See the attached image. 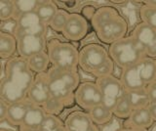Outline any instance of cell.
Segmentation results:
<instances>
[{"mask_svg":"<svg viewBox=\"0 0 156 131\" xmlns=\"http://www.w3.org/2000/svg\"><path fill=\"white\" fill-rule=\"evenodd\" d=\"M109 55L121 70L136 66L145 56L144 49L133 36H126L109 45Z\"/></svg>","mask_w":156,"mask_h":131,"instance_id":"5","label":"cell"},{"mask_svg":"<svg viewBox=\"0 0 156 131\" xmlns=\"http://www.w3.org/2000/svg\"><path fill=\"white\" fill-rule=\"evenodd\" d=\"M96 83L102 94L104 105L112 111L126 93L120 78H117L113 75L102 76L97 78Z\"/></svg>","mask_w":156,"mask_h":131,"instance_id":"7","label":"cell"},{"mask_svg":"<svg viewBox=\"0 0 156 131\" xmlns=\"http://www.w3.org/2000/svg\"><path fill=\"white\" fill-rule=\"evenodd\" d=\"M30 131H42V130H40V129H38V130H30Z\"/></svg>","mask_w":156,"mask_h":131,"instance_id":"39","label":"cell"},{"mask_svg":"<svg viewBox=\"0 0 156 131\" xmlns=\"http://www.w3.org/2000/svg\"><path fill=\"white\" fill-rule=\"evenodd\" d=\"M17 38L18 40V53L24 59H28L33 55L46 51L47 39L46 36L42 35H20Z\"/></svg>","mask_w":156,"mask_h":131,"instance_id":"11","label":"cell"},{"mask_svg":"<svg viewBox=\"0 0 156 131\" xmlns=\"http://www.w3.org/2000/svg\"><path fill=\"white\" fill-rule=\"evenodd\" d=\"M47 74L51 96L62 101L66 107H70L75 102V92L80 84L78 71L51 67Z\"/></svg>","mask_w":156,"mask_h":131,"instance_id":"3","label":"cell"},{"mask_svg":"<svg viewBox=\"0 0 156 131\" xmlns=\"http://www.w3.org/2000/svg\"><path fill=\"white\" fill-rule=\"evenodd\" d=\"M88 114L92 118L93 122L97 125H105L109 123L112 119V116H113L112 111L105 107L104 104L93 108L88 111Z\"/></svg>","mask_w":156,"mask_h":131,"instance_id":"23","label":"cell"},{"mask_svg":"<svg viewBox=\"0 0 156 131\" xmlns=\"http://www.w3.org/2000/svg\"><path fill=\"white\" fill-rule=\"evenodd\" d=\"M94 122L88 111H74L66 116L65 125L66 131H88Z\"/></svg>","mask_w":156,"mask_h":131,"instance_id":"14","label":"cell"},{"mask_svg":"<svg viewBox=\"0 0 156 131\" xmlns=\"http://www.w3.org/2000/svg\"><path fill=\"white\" fill-rule=\"evenodd\" d=\"M40 130L42 131H66L65 122H62L58 115H47L46 118L41 126Z\"/></svg>","mask_w":156,"mask_h":131,"instance_id":"30","label":"cell"},{"mask_svg":"<svg viewBox=\"0 0 156 131\" xmlns=\"http://www.w3.org/2000/svg\"><path fill=\"white\" fill-rule=\"evenodd\" d=\"M136 70L145 85L149 84L156 79V60L144 57L136 65Z\"/></svg>","mask_w":156,"mask_h":131,"instance_id":"19","label":"cell"},{"mask_svg":"<svg viewBox=\"0 0 156 131\" xmlns=\"http://www.w3.org/2000/svg\"><path fill=\"white\" fill-rule=\"evenodd\" d=\"M8 109H9V104H7L4 100L0 99V120L1 121L6 120Z\"/></svg>","mask_w":156,"mask_h":131,"instance_id":"33","label":"cell"},{"mask_svg":"<svg viewBox=\"0 0 156 131\" xmlns=\"http://www.w3.org/2000/svg\"><path fill=\"white\" fill-rule=\"evenodd\" d=\"M89 31V24L87 19L78 13H70L66 27L62 35L68 41H80Z\"/></svg>","mask_w":156,"mask_h":131,"instance_id":"12","label":"cell"},{"mask_svg":"<svg viewBox=\"0 0 156 131\" xmlns=\"http://www.w3.org/2000/svg\"><path fill=\"white\" fill-rule=\"evenodd\" d=\"M51 97L52 96L50 94L48 85V74L43 72V74L35 75V79L28 90L27 98L34 105L42 107L44 104L47 103Z\"/></svg>","mask_w":156,"mask_h":131,"instance_id":"13","label":"cell"},{"mask_svg":"<svg viewBox=\"0 0 156 131\" xmlns=\"http://www.w3.org/2000/svg\"><path fill=\"white\" fill-rule=\"evenodd\" d=\"M32 105L34 104L27 98V97L22 101H19V102H16V103L9 105L8 114L6 118L7 122L9 124H11L12 126L21 127L23 121L27 115V111Z\"/></svg>","mask_w":156,"mask_h":131,"instance_id":"15","label":"cell"},{"mask_svg":"<svg viewBox=\"0 0 156 131\" xmlns=\"http://www.w3.org/2000/svg\"><path fill=\"white\" fill-rule=\"evenodd\" d=\"M69 16H70V13L67 10H66V9H58V11L57 12L55 17L53 18V20L51 21L49 27H50L53 31L62 33L63 28L66 26Z\"/></svg>","mask_w":156,"mask_h":131,"instance_id":"28","label":"cell"},{"mask_svg":"<svg viewBox=\"0 0 156 131\" xmlns=\"http://www.w3.org/2000/svg\"><path fill=\"white\" fill-rule=\"evenodd\" d=\"M0 131H8V130H5L4 128H1V129H0Z\"/></svg>","mask_w":156,"mask_h":131,"instance_id":"38","label":"cell"},{"mask_svg":"<svg viewBox=\"0 0 156 131\" xmlns=\"http://www.w3.org/2000/svg\"><path fill=\"white\" fill-rule=\"evenodd\" d=\"M17 11L14 0H1L0 1V19L1 22L16 20Z\"/></svg>","mask_w":156,"mask_h":131,"instance_id":"27","label":"cell"},{"mask_svg":"<svg viewBox=\"0 0 156 131\" xmlns=\"http://www.w3.org/2000/svg\"><path fill=\"white\" fill-rule=\"evenodd\" d=\"M58 11V8L55 1H51V0H45V1H41L40 5L37 8L36 14L40 20L45 24L46 26L49 27L53 18L55 17L57 12Z\"/></svg>","mask_w":156,"mask_h":131,"instance_id":"24","label":"cell"},{"mask_svg":"<svg viewBox=\"0 0 156 131\" xmlns=\"http://www.w3.org/2000/svg\"><path fill=\"white\" fill-rule=\"evenodd\" d=\"M88 131H101V129H100V127H99V125H97V124H93V126L92 127L88 130Z\"/></svg>","mask_w":156,"mask_h":131,"instance_id":"37","label":"cell"},{"mask_svg":"<svg viewBox=\"0 0 156 131\" xmlns=\"http://www.w3.org/2000/svg\"><path fill=\"white\" fill-rule=\"evenodd\" d=\"M46 111L43 110L42 107L32 105L27 111L26 118H24L23 123L21 125V131H30V130H38L46 118Z\"/></svg>","mask_w":156,"mask_h":131,"instance_id":"16","label":"cell"},{"mask_svg":"<svg viewBox=\"0 0 156 131\" xmlns=\"http://www.w3.org/2000/svg\"><path fill=\"white\" fill-rule=\"evenodd\" d=\"M46 52L52 67L62 71H77L79 67V51L70 42L51 38L47 41Z\"/></svg>","mask_w":156,"mask_h":131,"instance_id":"4","label":"cell"},{"mask_svg":"<svg viewBox=\"0 0 156 131\" xmlns=\"http://www.w3.org/2000/svg\"><path fill=\"white\" fill-rule=\"evenodd\" d=\"M75 103L84 110L89 111L95 107L104 104L102 94L96 81L81 82L75 92Z\"/></svg>","mask_w":156,"mask_h":131,"instance_id":"8","label":"cell"},{"mask_svg":"<svg viewBox=\"0 0 156 131\" xmlns=\"http://www.w3.org/2000/svg\"><path fill=\"white\" fill-rule=\"evenodd\" d=\"M27 60L29 69L35 75L47 72L49 71L48 70L49 66L51 65L50 59H49V56L46 51H43L41 53H38L36 55H33Z\"/></svg>","mask_w":156,"mask_h":131,"instance_id":"21","label":"cell"},{"mask_svg":"<svg viewBox=\"0 0 156 131\" xmlns=\"http://www.w3.org/2000/svg\"><path fill=\"white\" fill-rule=\"evenodd\" d=\"M132 113H133V109H132V107L129 103V100L127 98V95L125 93V95L117 103L115 108L112 110V114L118 118L128 119L131 116Z\"/></svg>","mask_w":156,"mask_h":131,"instance_id":"25","label":"cell"},{"mask_svg":"<svg viewBox=\"0 0 156 131\" xmlns=\"http://www.w3.org/2000/svg\"><path fill=\"white\" fill-rule=\"evenodd\" d=\"M144 51L146 57L156 60V31L146 24L140 22L131 33Z\"/></svg>","mask_w":156,"mask_h":131,"instance_id":"10","label":"cell"},{"mask_svg":"<svg viewBox=\"0 0 156 131\" xmlns=\"http://www.w3.org/2000/svg\"><path fill=\"white\" fill-rule=\"evenodd\" d=\"M18 52V40L16 36L11 33H0V57L2 59L9 60Z\"/></svg>","mask_w":156,"mask_h":131,"instance_id":"20","label":"cell"},{"mask_svg":"<svg viewBox=\"0 0 156 131\" xmlns=\"http://www.w3.org/2000/svg\"><path fill=\"white\" fill-rule=\"evenodd\" d=\"M126 95L133 111L147 108L151 102L145 88L134 91H126Z\"/></svg>","mask_w":156,"mask_h":131,"instance_id":"22","label":"cell"},{"mask_svg":"<svg viewBox=\"0 0 156 131\" xmlns=\"http://www.w3.org/2000/svg\"><path fill=\"white\" fill-rule=\"evenodd\" d=\"M120 80L126 91H134L145 88V83L141 80L136 66H132L121 71Z\"/></svg>","mask_w":156,"mask_h":131,"instance_id":"17","label":"cell"},{"mask_svg":"<svg viewBox=\"0 0 156 131\" xmlns=\"http://www.w3.org/2000/svg\"><path fill=\"white\" fill-rule=\"evenodd\" d=\"M95 32L100 41L110 45L126 37L128 32V23L126 19L119 14L106 23L102 24L101 27L95 30Z\"/></svg>","mask_w":156,"mask_h":131,"instance_id":"6","label":"cell"},{"mask_svg":"<svg viewBox=\"0 0 156 131\" xmlns=\"http://www.w3.org/2000/svg\"><path fill=\"white\" fill-rule=\"evenodd\" d=\"M144 4H146V5H149L151 7L156 8V0H149V1H144Z\"/></svg>","mask_w":156,"mask_h":131,"instance_id":"36","label":"cell"},{"mask_svg":"<svg viewBox=\"0 0 156 131\" xmlns=\"http://www.w3.org/2000/svg\"><path fill=\"white\" fill-rule=\"evenodd\" d=\"M115 64L106 49L99 43H89L79 50V67L96 78L112 75Z\"/></svg>","mask_w":156,"mask_h":131,"instance_id":"2","label":"cell"},{"mask_svg":"<svg viewBox=\"0 0 156 131\" xmlns=\"http://www.w3.org/2000/svg\"><path fill=\"white\" fill-rule=\"evenodd\" d=\"M47 27L48 26L40 20L36 12L24 14L16 19V30L14 35L16 37L23 35L46 36Z\"/></svg>","mask_w":156,"mask_h":131,"instance_id":"9","label":"cell"},{"mask_svg":"<svg viewBox=\"0 0 156 131\" xmlns=\"http://www.w3.org/2000/svg\"><path fill=\"white\" fill-rule=\"evenodd\" d=\"M145 89L151 102H156V79L145 86Z\"/></svg>","mask_w":156,"mask_h":131,"instance_id":"32","label":"cell"},{"mask_svg":"<svg viewBox=\"0 0 156 131\" xmlns=\"http://www.w3.org/2000/svg\"><path fill=\"white\" fill-rule=\"evenodd\" d=\"M43 110L46 111L47 115H58L61 111L66 108L65 104L58 99L51 97L48 100L47 103H45L42 106Z\"/></svg>","mask_w":156,"mask_h":131,"instance_id":"31","label":"cell"},{"mask_svg":"<svg viewBox=\"0 0 156 131\" xmlns=\"http://www.w3.org/2000/svg\"><path fill=\"white\" fill-rule=\"evenodd\" d=\"M117 131H144V130L139 129V128H135V127H130V126H124L123 128H120Z\"/></svg>","mask_w":156,"mask_h":131,"instance_id":"35","label":"cell"},{"mask_svg":"<svg viewBox=\"0 0 156 131\" xmlns=\"http://www.w3.org/2000/svg\"><path fill=\"white\" fill-rule=\"evenodd\" d=\"M147 108L150 111V115L152 116L153 120L156 121V102H150V104Z\"/></svg>","mask_w":156,"mask_h":131,"instance_id":"34","label":"cell"},{"mask_svg":"<svg viewBox=\"0 0 156 131\" xmlns=\"http://www.w3.org/2000/svg\"><path fill=\"white\" fill-rule=\"evenodd\" d=\"M34 79L35 75L29 69L27 59L18 56L7 60L0 84L1 99L9 105L23 100Z\"/></svg>","mask_w":156,"mask_h":131,"instance_id":"1","label":"cell"},{"mask_svg":"<svg viewBox=\"0 0 156 131\" xmlns=\"http://www.w3.org/2000/svg\"><path fill=\"white\" fill-rule=\"evenodd\" d=\"M14 3L16 6L17 17H19L21 15H24V14L36 12L41 1H38V0H14Z\"/></svg>","mask_w":156,"mask_h":131,"instance_id":"26","label":"cell"},{"mask_svg":"<svg viewBox=\"0 0 156 131\" xmlns=\"http://www.w3.org/2000/svg\"><path fill=\"white\" fill-rule=\"evenodd\" d=\"M141 22L156 31V8L144 4L139 10Z\"/></svg>","mask_w":156,"mask_h":131,"instance_id":"29","label":"cell"},{"mask_svg":"<svg viewBox=\"0 0 156 131\" xmlns=\"http://www.w3.org/2000/svg\"><path fill=\"white\" fill-rule=\"evenodd\" d=\"M153 118L150 115L148 108L139 109L133 111L131 116L128 118L125 126H130V127L139 128L141 130L149 128L153 123Z\"/></svg>","mask_w":156,"mask_h":131,"instance_id":"18","label":"cell"}]
</instances>
